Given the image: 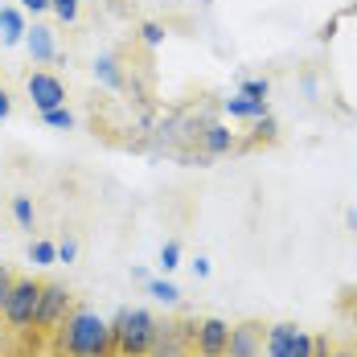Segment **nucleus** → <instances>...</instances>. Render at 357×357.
<instances>
[{
  "label": "nucleus",
  "mask_w": 357,
  "mask_h": 357,
  "mask_svg": "<svg viewBox=\"0 0 357 357\" xmlns=\"http://www.w3.org/2000/svg\"><path fill=\"white\" fill-rule=\"evenodd\" d=\"M58 349H62V357H107V354H115L111 324L95 308L74 304L70 312H66V321L58 324Z\"/></svg>",
  "instance_id": "f257e3e1"
},
{
  "label": "nucleus",
  "mask_w": 357,
  "mask_h": 357,
  "mask_svg": "<svg viewBox=\"0 0 357 357\" xmlns=\"http://www.w3.org/2000/svg\"><path fill=\"white\" fill-rule=\"evenodd\" d=\"M107 324H111V341H115V354L119 357H148L160 321L148 308H119Z\"/></svg>",
  "instance_id": "f03ea898"
},
{
  "label": "nucleus",
  "mask_w": 357,
  "mask_h": 357,
  "mask_svg": "<svg viewBox=\"0 0 357 357\" xmlns=\"http://www.w3.org/2000/svg\"><path fill=\"white\" fill-rule=\"evenodd\" d=\"M37 300H41V280L33 275H17L13 280V291H8V304H4V324L13 333H29L33 328V317H37Z\"/></svg>",
  "instance_id": "7ed1b4c3"
},
{
  "label": "nucleus",
  "mask_w": 357,
  "mask_h": 357,
  "mask_svg": "<svg viewBox=\"0 0 357 357\" xmlns=\"http://www.w3.org/2000/svg\"><path fill=\"white\" fill-rule=\"evenodd\" d=\"M317 337L291 321H280L263 333V357H312Z\"/></svg>",
  "instance_id": "20e7f679"
},
{
  "label": "nucleus",
  "mask_w": 357,
  "mask_h": 357,
  "mask_svg": "<svg viewBox=\"0 0 357 357\" xmlns=\"http://www.w3.org/2000/svg\"><path fill=\"white\" fill-rule=\"evenodd\" d=\"M74 308V296L66 284H41V300H37L33 333H58V324L66 321V312Z\"/></svg>",
  "instance_id": "39448f33"
},
{
  "label": "nucleus",
  "mask_w": 357,
  "mask_h": 357,
  "mask_svg": "<svg viewBox=\"0 0 357 357\" xmlns=\"http://www.w3.org/2000/svg\"><path fill=\"white\" fill-rule=\"evenodd\" d=\"M25 91H29V99H33L37 111L66 107V82H62L58 74H50V70H33L29 78H25Z\"/></svg>",
  "instance_id": "423d86ee"
},
{
  "label": "nucleus",
  "mask_w": 357,
  "mask_h": 357,
  "mask_svg": "<svg viewBox=\"0 0 357 357\" xmlns=\"http://www.w3.org/2000/svg\"><path fill=\"white\" fill-rule=\"evenodd\" d=\"M193 337H197V354H202V357H226V345H230V324L222 321V317H206V321H197Z\"/></svg>",
  "instance_id": "0eeeda50"
},
{
  "label": "nucleus",
  "mask_w": 357,
  "mask_h": 357,
  "mask_svg": "<svg viewBox=\"0 0 357 357\" xmlns=\"http://www.w3.org/2000/svg\"><path fill=\"white\" fill-rule=\"evenodd\" d=\"M263 324L259 321H238L230 324V345H226V357H263Z\"/></svg>",
  "instance_id": "6e6552de"
},
{
  "label": "nucleus",
  "mask_w": 357,
  "mask_h": 357,
  "mask_svg": "<svg viewBox=\"0 0 357 357\" xmlns=\"http://www.w3.org/2000/svg\"><path fill=\"white\" fill-rule=\"evenodd\" d=\"M185 345H189V328L177 321H160L148 357H185Z\"/></svg>",
  "instance_id": "1a4fd4ad"
},
{
  "label": "nucleus",
  "mask_w": 357,
  "mask_h": 357,
  "mask_svg": "<svg viewBox=\"0 0 357 357\" xmlns=\"http://www.w3.org/2000/svg\"><path fill=\"white\" fill-rule=\"evenodd\" d=\"M25 50H29L33 62H54V58H58V33H54L50 25H29Z\"/></svg>",
  "instance_id": "9d476101"
},
{
  "label": "nucleus",
  "mask_w": 357,
  "mask_h": 357,
  "mask_svg": "<svg viewBox=\"0 0 357 357\" xmlns=\"http://www.w3.org/2000/svg\"><path fill=\"white\" fill-rule=\"evenodd\" d=\"M25 33H29L25 13H21V8H13V4H4V8H0V41H4V45H21Z\"/></svg>",
  "instance_id": "9b49d317"
},
{
  "label": "nucleus",
  "mask_w": 357,
  "mask_h": 357,
  "mask_svg": "<svg viewBox=\"0 0 357 357\" xmlns=\"http://www.w3.org/2000/svg\"><path fill=\"white\" fill-rule=\"evenodd\" d=\"M222 107H226L230 119H267V115H271L267 99H247V95H230Z\"/></svg>",
  "instance_id": "f8f14e48"
},
{
  "label": "nucleus",
  "mask_w": 357,
  "mask_h": 357,
  "mask_svg": "<svg viewBox=\"0 0 357 357\" xmlns=\"http://www.w3.org/2000/svg\"><path fill=\"white\" fill-rule=\"evenodd\" d=\"M202 140H206V152H210V156H222V152H230V148H234V132H230V128H222V123H206Z\"/></svg>",
  "instance_id": "ddd939ff"
},
{
  "label": "nucleus",
  "mask_w": 357,
  "mask_h": 357,
  "mask_svg": "<svg viewBox=\"0 0 357 357\" xmlns=\"http://www.w3.org/2000/svg\"><path fill=\"white\" fill-rule=\"evenodd\" d=\"M95 78L107 86V91H123V74H119V62L111 54H99L95 58Z\"/></svg>",
  "instance_id": "4468645a"
},
{
  "label": "nucleus",
  "mask_w": 357,
  "mask_h": 357,
  "mask_svg": "<svg viewBox=\"0 0 357 357\" xmlns=\"http://www.w3.org/2000/svg\"><path fill=\"white\" fill-rule=\"evenodd\" d=\"M29 263H33V267H54V263H58V243H50V238L29 243Z\"/></svg>",
  "instance_id": "2eb2a0df"
},
{
  "label": "nucleus",
  "mask_w": 357,
  "mask_h": 357,
  "mask_svg": "<svg viewBox=\"0 0 357 357\" xmlns=\"http://www.w3.org/2000/svg\"><path fill=\"white\" fill-rule=\"evenodd\" d=\"M148 296H152L156 304H177L181 300L177 284H169V280H148Z\"/></svg>",
  "instance_id": "dca6fc26"
},
{
  "label": "nucleus",
  "mask_w": 357,
  "mask_h": 357,
  "mask_svg": "<svg viewBox=\"0 0 357 357\" xmlns=\"http://www.w3.org/2000/svg\"><path fill=\"white\" fill-rule=\"evenodd\" d=\"M13 218H17V226H21V230H33V202H29V197H25V193H17V197H13Z\"/></svg>",
  "instance_id": "f3484780"
},
{
  "label": "nucleus",
  "mask_w": 357,
  "mask_h": 357,
  "mask_svg": "<svg viewBox=\"0 0 357 357\" xmlns=\"http://www.w3.org/2000/svg\"><path fill=\"white\" fill-rule=\"evenodd\" d=\"M41 123H45V128H58V132H70V128H74V111L70 107L41 111Z\"/></svg>",
  "instance_id": "a211bd4d"
},
{
  "label": "nucleus",
  "mask_w": 357,
  "mask_h": 357,
  "mask_svg": "<svg viewBox=\"0 0 357 357\" xmlns=\"http://www.w3.org/2000/svg\"><path fill=\"white\" fill-rule=\"evenodd\" d=\"M238 95H247V99H267V95H271V82H267V78H243V82H238Z\"/></svg>",
  "instance_id": "6ab92c4d"
},
{
  "label": "nucleus",
  "mask_w": 357,
  "mask_h": 357,
  "mask_svg": "<svg viewBox=\"0 0 357 357\" xmlns=\"http://www.w3.org/2000/svg\"><path fill=\"white\" fill-rule=\"evenodd\" d=\"M50 13H54L62 25H74V21H78V0H50Z\"/></svg>",
  "instance_id": "aec40b11"
},
{
  "label": "nucleus",
  "mask_w": 357,
  "mask_h": 357,
  "mask_svg": "<svg viewBox=\"0 0 357 357\" xmlns=\"http://www.w3.org/2000/svg\"><path fill=\"white\" fill-rule=\"evenodd\" d=\"M177 267H181V247L173 243V238H169V243L160 247V271L169 275V271H177Z\"/></svg>",
  "instance_id": "412c9836"
},
{
  "label": "nucleus",
  "mask_w": 357,
  "mask_h": 357,
  "mask_svg": "<svg viewBox=\"0 0 357 357\" xmlns=\"http://www.w3.org/2000/svg\"><path fill=\"white\" fill-rule=\"evenodd\" d=\"M140 37H144V45H160V41H165V25H156V21H144V25H140Z\"/></svg>",
  "instance_id": "4be33fe9"
},
{
  "label": "nucleus",
  "mask_w": 357,
  "mask_h": 357,
  "mask_svg": "<svg viewBox=\"0 0 357 357\" xmlns=\"http://www.w3.org/2000/svg\"><path fill=\"white\" fill-rule=\"evenodd\" d=\"M312 357H354V354H349V349H333V345H328V337H317Z\"/></svg>",
  "instance_id": "5701e85b"
},
{
  "label": "nucleus",
  "mask_w": 357,
  "mask_h": 357,
  "mask_svg": "<svg viewBox=\"0 0 357 357\" xmlns=\"http://www.w3.org/2000/svg\"><path fill=\"white\" fill-rule=\"evenodd\" d=\"M13 280H17V275H13V271H8V267L0 263V312H4V304H8V291H13Z\"/></svg>",
  "instance_id": "b1692460"
},
{
  "label": "nucleus",
  "mask_w": 357,
  "mask_h": 357,
  "mask_svg": "<svg viewBox=\"0 0 357 357\" xmlns=\"http://www.w3.org/2000/svg\"><path fill=\"white\" fill-rule=\"evenodd\" d=\"M74 259H78V243L74 238H62L58 243V263H74Z\"/></svg>",
  "instance_id": "393cba45"
},
{
  "label": "nucleus",
  "mask_w": 357,
  "mask_h": 357,
  "mask_svg": "<svg viewBox=\"0 0 357 357\" xmlns=\"http://www.w3.org/2000/svg\"><path fill=\"white\" fill-rule=\"evenodd\" d=\"M21 13H50V0H21Z\"/></svg>",
  "instance_id": "a878e982"
},
{
  "label": "nucleus",
  "mask_w": 357,
  "mask_h": 357,
  "mask_svg": "<svg viewBox=\"0 0 357 357\" xmlns=\"http://www.w3.org/2000/svg\"><path fill=\"white\" fill-rule=\"evenodd\" d=\"M13 115V99H8V91L0 86V119H8Z\"/></svg>",
  "instance_id": "bb28decb"
},
{
  "label": "nucleus",
  "mask_w": 357,
  "mask_h": 357,
  "mask_svg": "<svg viewBox=\"0 0 357 357\" xmlns=\"http://www.w3.org/2000/svg\"><path fill=\"white\" fill-rule=\"evenodd\" d=\"M193 275H197V280H206V275H210V259H202V255H197V263H193Z\"/></svg>",
  "instance_id": "cd10ccee"
},
{
  "label": "nucleus",
  "mask_w": 357,
  "mask_h": 357,
  "mask_svg": "<svg viewBox=\"0 0 357 357\" xmlns=\"http://www.w3.org/2000/svg\"><path fill=\"white\" fill-rule=\"evenodd\" d=\"M345 222H349V230H357V210H349V214H345Z\"/></svg>",
  "instance_id": "c85d7f7f"
},
{
  "label": "nucleus",
  "mask_w": 357,
  "mask_h": 357,
  "mask_svg": "<svg viewBox=\"0 0 357 357\" xmlns=\"http://www.w3.org/2000/svg\"><path fill=\"white\" fill-rule=\"evenodd\" d=\"M354 13H357V4H354Z\"/></svg>",
  "instance_id": "c756f323"
}]
</instances>
